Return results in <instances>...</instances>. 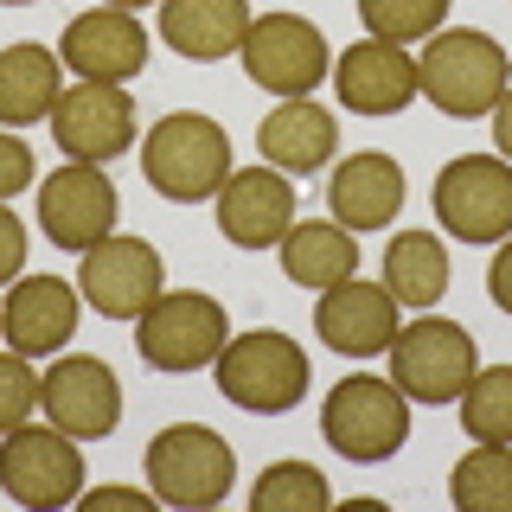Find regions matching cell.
Listing matches in <instances>:
<instances>
[{
	"instance_id": "1",
	"label": "cell",
	"mask_w": 512,
	"mask_h": 512,
	"mask_svg": "<svg viewBox=\"0 0 512 512\" xmlns=\"http://www.w3.org/2000/svg\"><path fill=\"white\" fill-rule=\"evenodd\" d=\"M141 173L160 199L173 205H205L231 180V135L199 116V109H173L141 135Z\"/></svg>"
},
{
	"instance_id": "2",
	"label": "cell",
	"mask_w": 512,
	"mask_h": 512,
	"mask_svg": "<svg viewBox=\"0 0 512 512\" xmlns=\"http://www.w3.org/2000/svg\"><path fill=\"white\" fill-rule=\"evenodd\" d=\"M512 71H506V52L493 32H474V26H448V32H429L423 58H416V90L455 122H474V116H493V103L506 96Z\"/></svg>"
},
{
	"instance_id": "3",
	"label": "cell",
	"mask_w": 512,
	"mask_h": 512,
	"mask_svg": "<svg viewBox=\"0 0 512 512\" xmlns=\"http://www.w3.org/2000/svg\"><path fill=\"white\" fill-rule=\"evenodd\" d=\"M212 378H218V391L231 397L237 410L282 416V410H301L308 378H314V359L288 340L282 327H256V333L224 340V352L212 359Z\"/></svg>"
},
{
	"instance_id": "4",
	"label": "cell",
	"mask_w": 512,
	"mask_h": 512,
	"mask_svg": "<svg viewBox=\"0 0 512 512\" xmlns=\"http://www.w3.org/2000/svg\"><path fill=\"white\" fill-rule=\"evenodd\" d=\"M320 436L340 461L352 468H372V461H391L397 448L410 442V397L397 391L391 378L352 372L327 391L320 404Z\"/></svg>"
},
{
	"instance_id": "5",
	"label": "cell",
	"mask_w": 512,
	"mask_h": 512,
	"mask_svg": "<svg viewBox=\"0 0 512 512\" xmlns=\"http://www.w3.org/2000/svg\"><path fill=\"white\" fill-rule=\"evenodd\" d=\"M231 340V314L218 295L205 288H160L154 308H141L135 320V346L148 359V372H205Z\"/></svg>"
},
{
	"instance_id": "6",
	"label": "cell",
	"mask_w": 512,
	"mask_h": 512,
	"mask_svg": "<svg viewBox=\"0 0 512 512\" xmlns=\"http://www.w3.org/2000/svg\"><path fill=\"white\" fill-rule=\"evenodd\" d=\"M141 468H148L154 500H167L180 512H205V506H218L224 493H231L237 455H231V442H224L218 429H205V423H167L148 442Z\"/></svg>"
},
{
	"instance_id": "7",
	"label": "cell",
	"mask_w": 512,
	"mask_h": 512,
	"mask_svg": "<svg viewBox=\"0 0 512 512\" xmlns=\"http://www.w3.org/2000/svg\"><path fill=\"white\" fill-rule=\"evenodd\" d=\"M480 372V352L474 333L448 314H416L397 327L391 340V384L410 397V404H455L461 384Z\"/></svg>"
},
{
	"instance_id": "8",
	"label": "cell",
	"mask_w": 512,
	"mask_h": 512,
	"mask_svg": "<svg viewBox=\"0 0 512 512\" xmlns=\"http://www.w3.org/2000/svg\"><path fill=\"white\" fill-rule=\"evenodd\" d=\"M0 493L32 512H58L84 500V455L58 423H20L0 436Z\"/></svg>"
},
{
	"instance_id": "9",
	"label": "cell",
	"mask_w": 512,
	"mask_h": 512,
	"mask_svg": "<svg viewBox=\"0 0 512 512\" xmlns=\"http://www.w3.org/2000/svg\"><path fill=\"white\" fill-rule=\"evenodd\" d=\"M237 58H244V77L256 90L269 96H314L320 77L333 71L327 58V39H320L314 20H301V13H256L244 45H237Z\"/></svg>"
},
{
	"instance_id": "10",
	"label": "cell",
	"mask_w": 512,
	"mask_h": 512,
	"mask_svg": "<svg viewBox=\"0 0 512 512\" xmlns=\"http://www.w3.org/2000/svg\"><path fill=\"white\" fill-rule=\"evenodd\" d=\"M436 224L461 244H500L512 237V160L461 154L436 173Z\"/></svg>"
},
{
	"instance_id": "11",
	"label": "cell",
	"mask_w": 512,
	"mask_h": 512,
	"mask_svg": "<svg viewBox=\"0 0 512 512\" xmlns=\"http://www.w3.org/2000/svg\"><path fill=\"white\" fill-rule=\"evenodd\" d=\"M167 288V263L148 237H116L84 250L77 263V295L90 301L103 320H141V308H154V295Z\"/></svg>"
},
{
	"instance_id": "12",
	"label": "cell",
	"mask_w": 512,
	"mask_h": 512,
	"mask_svg": "<svg viewBox=\"0 0 512 512\" xmlns=\"http://www.w3.org/2000/svg\"><path fill=\"white\" fill-rule=\"evenodd\" d=\"M39 410L45 423H58L77 442H103L122 423V384L96 352H71L39 372Z\"/></svg>"
},
{
	"instance_id": "13",
	"label": "cell",
	"mask_w": 512,
	"mask_h": 512,
	"mask_svg": "<svg viewBox=\"0 0 512 512\" xmlns=\"http://www.w3.org/2000/svg\"><path fill=\"white\" fill-rule=\"evenodd\" d=\"M116 212H122L116 180L103 167H90V160H64L52 180H39V231L71 256L103 244L116 231Z\"/></svg>"
},
{
	"instance_id": "14",
	"label": "cell",
	"mask_w": 512,
	"mask_h": 512,
	"mask_svg": "<svg viewBox=\"0 0 512 512\" xmlns=\"http://www.w3.org/2000/svg\"><path fill=\"white\" fill-rule=\"evenodd\" d=\"M52 141H58V154H71V160L109 167L116 154L135 148V96L122 84H90V77H77V90H64L58 109H52Z\"/></svg>"
},
{
	"instance_id": "15",
	"label": "cell",
	"mask_w": 512,
	"mask_h": 512,
	"mask_svg": "<svg viewBox=\"0 0 512 512\" xmlns=\"http://www.w3.org/2000/svg\"><path fill=\"white\" fill-rule=\"evenodd\" d=\"M397 327H404V308L391 301V288H384V282L346 276V282L320 288L314 333H320V346L340 352V359H378V352H391Z\"/></svg>"
},
{
	"instance_id": "16",
	"label": "cell",
	"mask_w": 512,
	"mask_h": 512,
	"mask_svg": "<svg viewBox=\"0 0 512 512\" xmlns=\"http://www.w3.org/2000/svg\"><path fill=\"white\" fill-rule=\"evenodd\" d=\"M218 231L231 237L237 250H276L288 231H295V180L263 167H231V180L218 186L212 199Z\"/></svg>"
},
{
	"instance_id": "17",
	"label": "cell",
	"mask_w": 512,
	"mask_h": 512,
	"mask_svg": "<svg viewBox=\"0 0 512 512\" xmlns=\"http://www.w3.org/2000/svg\"><path fill=\"white\" fill-rule=\"evenodd\" d=\"M58 58L71 64L77 77H90V84H128V77L148 71V32L122 7H90L64 26Z\"/></svg>"
},
{
	"instance_id": "18",
	"label": "cell",
	"mask_w": 512,
	"mask_h": 512,
	"mask_svg": "<svg viewBox=\"0 0 512 512\" xmlns=\"http://www.w3.org/2000/svg\"><path fill=\"white\" fill-rule=\"evenodd\" d=\"M77 288L64 276H20L7 288V301H0V340L13 352H26V359H52L58 346H71L77 333Z\"/></svg>"
},
{
	"instance_id": "19",
	"label": "cell",
	"mask_w": 512,
	"mask_h": 512,
	"mask_svg": "<svg viewBox=\"0 0 512 512\" xmlns=\"http://www.w3.org/2000/svg\"><path fill=\"white\" fill-rule=\"evenodd\" d=\"M333 90L352 116H397V109L416 96V58L391 39H352L340 64H333Z\"/></svg>"
},
{
	"instance_id": "20",
	"label": "cell",
	"mask_w": 512,
	"mask_h": 512,
	"mask_svg": "<svg viewBox=\"0 0 512 512\" xmlns=\"http://www.w3.org/2000/svg\"><path fill=\"white\" fill-rule=\"evenodd\" d=\"M327 205H333V224H346L352 237L384 231V224L404 212V167L378 148L346 154L327 180Z\"/></svg>"
},
{
	"instance_id": "21",
	"label": "cell",
	"mask_w": 512,
	"mask_h": 512,
	"mask_svg": "<svg viewBox=\"0 0 512 512\" xmlns=\"http://www.w3.org/2000/svg\"><path fill=\"white\" fill-rule=\"evenodd\" d=\"M256 148H263V160L276 173H288V180H314V173L340 154V122L320 103H308V96H288V103H276L263 116Z\"/></svg>"
},
{
	"instance_id": "22",
	"label": "cell",
	"mask_w": 512,
	"mask_h": 512,
	"mask_svg": "<svg viewBox=\"0 0 512 512\" xmlns=\"http://www.w3.org/2000/svg\"><path fill=\"white\" fill-rule=\"evenodd\" d=\"M250 0H160V39L192 64H218L244 45Z\"/></svg>"
},
{
	"instance_id": "23",
	"label": "cell",
	"mask_w": 512,
	"mask_h": 512,
	"mask_svg": "<svg viewBox=\"0 0 512 512\" xmlns=\"http://www.w3.org/2000/svg\"><path fill=\"white\" fill-rule=\"evenodd\" d=\"M64 96V58L52 45H7L0 52V122L7 128H32V122H52Z\"/></svg>"
},
{
	"instance_id": "24",
	"label": "cell",
	"mask_w": 512,
	"mask_h": 512,
	"mask_svg": "<svg viewBox=\"0 0 512 512\" xmlns=\"http://www.w3.org/2000/svg\"><path fill=\"white\" fill-rule=\"evenodd\" d=\"M276 250H282V276L295 288H314V295L333 288V282H346V276H359V244H352V231L333 224V218L295 224Z\"/></svg>"
},
{
	"instance_id": "25",
	"label": "cell",
	"mask_w": 512,
	"mask_h": 512,
	"mask_svg": "<svg viewBox=\"0 0 512 512\" xmlns=\"http://www.w3.org/2000/svg\"><path fill=\"white\" fill-rule=\"evenodd\" d=\"M384 288H391L397 308H436L448 295V250L436 231H397L384 244Z\"/></svg>"
},
{
	"instance_id": "26",
	"label": "cell",
	"mask_w": 512,
	"mask_h": 512,
	"mask_svg": "<svg viewBox=\"0 0 512 512\" xmlns=\"http://www.w3.org/2000/svg\"><path fill=\"white\" fill-rule=\"evenodd\" d=\"M448 500L461 512H512V442H474L448 474Z\"/></svg>"
},
{
	"instance_id": "27",
	"label": "cell",
	"mask_w": 512,
	"mask_h": 512,
	"mask_svg": "<svg viewBox=\"0 0 512 512\" xmlns=\"http://www.w3.org/2000/svg\"><path fill=\"white\" fill-rule=\"evenodd\" d=\"M327 506H333V487L308 461H269L250 487V512H327Z\"/></svg>"
},
{
	"instance_id": "28",
	"label": "cell",
	"mask_w": 512,
	"mask_h": 512,
	"mask_svg": "<svg viewBox=\"0 0 512 512\" xmlns=\"http://www.w3.org/2000/svg\"><path fill=\"white\" fill-rule=\"evenodd\" d=\"M461 429L474 442H512V365H487L461 384Z\"/></svg>"
},
{
	"instance_id": "29",
	"label": "cell",
	"mask_w": 512,
	"mask_h": 512,
	"mask_svg": "<svg viewBox=\"0 0 512 512\" xmlns=\"http://www.w3.org/2000/svg\"><path fill=\"white\" fill-rule=\"evenodd\" d=\"M359 20H365V32H372V39L410 45V39H429V32H442L448 0H359Z\"/></svg>"
},
{
	"instance_id": "30",
	"label": "cell",
	"mask_w": 512,
	"mask_h": 512,
	"mask_svg": "<svg viewBox=\"0 0 512 512\" xmlns=\"http://www.w3.org/2000/svg\"><path fill=\"white\" fill-rule=\"evenodd\" d=\"M32 410H39V372H32L26 352L7 346V352H0V436L20 429Z\"/></svg>"
},
{
	"instance_id": "31",
	"label": "cell",
	"mask_w": 512,
	"mask_h": 512,
	"mask_svg": "<svg viewBox=\"0 0 512 512\" xmlns=\"http://www.w3.org/2000/svg\"><path fill=\"white\" fill-rule=\"evenodd\" d=\"M32 186V148L20 135H0V205L13 199V192Z\"/></svg>"
},
{
	"instance_id": "32",
	"label": "cell",
	"mask_w": 512,
	"mask_h": 512,
	"mask_svg": "<svg viewBox=\"0 0 512 512\" xmlns=\"http://www.w3.org/2000/svg\"><path fill=\"white\" fill-rule=\"evenodd\" d=\"M26 269V224L13 218V205H0V282H20Z\"/></svg>"
},
{
	"instance_id": "33",
	"label": "cell",
	"mask_w": 512,
	"mask_h": 512,
	"mask_svg": "<svg viewBox=\"0 0 512 512\" xmlns=\"http://www.w3.org/2000/svg\"><path fill=\"white\" fill-rule=\"evenodd\" d=\"M487 295H493L500 314H512V237H500V250H493V263H487Z\"/></svg>"
},
{
	"instance_id": "34",
	"label": "cell",
	"mask_w": 512,
	"mask_h": 512,
	"mask_svg": "<svg viewBox=\"0 0 512 512\" xmlns=\"http://www.w3.org/2000/svg\"><path fill=\"white\" fill-rule=\"evenodd\" d=\"M84 506L90 512H103V506H154V487H96V493H84Z\"/></svg>"
},
{
	"instance_id": "35",
	"label": "cell",
	"mask_w": 512,
	"mask_h": 512,
	"mask_svg": "<svg viewBox=\"0 0 512 512\" xmlns=\"http://www.w3.org/2000/svg\"><path fill=\"white\" fill-rule=\"evenodd\" d=\"M493 148L500 154H512V84H506V96L493 103Z\"/></svg>"
},
{
	"instance_id": "36",
	"label": "cell",
	"mask_w": 512,
	"mask_h": 512,
	"mask_svg": "<svg viewBox=\"0 0 512 512\" xmlns=\"http://www.w3.org/2000/svg\"><path fill=\"white\" fill-rule=\"evenodd\" d=\"M103 7H122V13H141V7H154V0H103Z\"/></svg>"
},
{
	"instance_id": "37",
	"label": "cell",
	"mask_w": 512,
	"mask_h": 512,
	"mask_svg": "<svg viewBox=\"0 0 512 512\" xmlns=\"http://www.w3.org/2000/svg\"><path fill=\"white\" fill-rule=\"evenodd\" d=\"M0 7H32V0H0Z\"/></svg>"
}]
</instances>
